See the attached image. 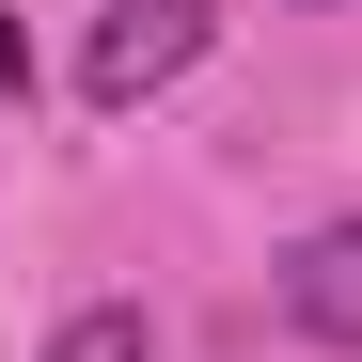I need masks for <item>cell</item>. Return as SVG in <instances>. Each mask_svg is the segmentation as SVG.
<instances>
[{"mask_svg":"<svg viewBox=\"0 0 362 362\" xmlns=\"http://www.w3.org/2000/svg\"><path fill=\"white\" fill-rule=\"evenodd\" d=\"M205 32H221V0H110L95 47H79V95H95V110H142L158 79L205 64Z\"/></svg>","mask_w":362,"mask_h":362,"instance_id":"1","label":"cell"},{"mask_svg":"<svg viewBox=\"0 0 362 362\" xmlns=\"http://www.w3.org/2000/svg\"><path fill=\"white\" fill-rule=\"evenodd\" d=\"M284 331L331 346V362H362V221H315L284 252Z\"/></svg>","mask_w":362,"mask_h":362,"instance_id":"2","label":"cell"},{"mask_svg":"<svg viewBox=\"0 0 362 362\" xmlns=\"http://www.w3.org/2000/svg\"><path fill=\"white\" fill-rule=\"evenodd\" d=\"M32 362H158V315H142V299H79Z\"/></svg>","mask_w":362,"mask_h":362,"instance_id":"3","label":"cell"},{"mask_svg":"<svg viewBox=\"0 0 362 362\" xmlns=\"http://www.w3.org/2000/svg\"><path fill=\"white\" fill-rule=\"evenodd\" d=\"M0 95H32V32H16V0H0Z\"/></svg>","mask_w":362,"mask_h":362,"instance_id":"4","label":"cell"}]
</instances>
